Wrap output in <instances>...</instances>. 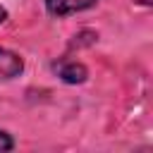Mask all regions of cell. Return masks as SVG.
<instances>
[{
    "label": "cell",
    "mask_w": 153,
    "mask_h": 153,
    "mask_svg": "<svg viewBox=\"0 0 153 153\" xmlns=\"http://www.w3.org/2000/svg\"><path fill=\"white\" fill-rule=\"evenodd\" d=\"M53 72L65 81V84H84L88 79V69L84 62L79 60H69V57H62L53 65Z\"/></svg>",
    "instance_id": "obj_1"
},
{
    "label": "cell",
    "mask_w": 153,
    "mask_h": 153,
    "mask_svg": "<svg viewBox=\"0 0 153 153\" xmlns=\"http://www.w3.org/2000/svg\"><path fill=\"white\" fill-rule=\"evenodd\" d=\"M45 2V10L50 17H69V14H76V12H84V10H91L98 5V0H43Z\"/></svg>",
    "instance_id": "obj_2"
},
{
    "label": "cell",
    "mask_w": 153,
    "mask_h": 153,
    "mask_svg": "<svg viewBox=\"0 0 153 153\" xmlns=\"http://www.w3.org/2000/svg\"><path fill=\"white\" fill-rule=\"evenodd\" d=\"M24 72V57L14 50L0 48V81H12Z\"/></svg>",
    "instance_id": "obj_3"
},
{
    "label": "cell",
    "mask_w": 153,
    "mask_h": 153,
    "mask_svg": "<svg viewBox=\"0 0 153 153\" xmlns=\"http://www.w3.org/2000/svg\"><path fill=\"white\" fill-rule=\"evenodd\" d=\"M12 148H14V139H12V134L5 131V129H0V153H7V151H12Z\"/></svg>",
    "instance_id": "obj_4"
},
{
    "label": "cell",
    "mask_w": 153,
    "mask_h": 153,
    "mask_svg": "<svg viewBox=\"0 0 153 153\" xmlns=\"http://www.w3.org/2000/svg\"><path fill=\"white\" fill-rule=\"evenodd\" d=\"M5 19H7V10L0 5V24H5Z\"/></svg>",
    "instance_id": "obj_5"
},
{
    "label": "cell",
    "mask_w": 153,
    "mask_h": 153,
    "mask_svg": "<svg viewBox=\"0 0 153 153\" xmlns=\"http://www.w3.org/2000/svg\"><path fill=\"white\" fill-rule=\"evenodd\" d=\"M134 2H141V5H151V0H134Z\"/></svg>",
    "instance_id": "obj_6"
}]
</instances>
